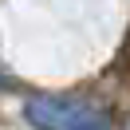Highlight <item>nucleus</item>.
Masks as SVG:
<instances>
[{
    "label": "nucleus",
    "mask_w": 130,
    "mask_h": 130,
    "mask_svg": "<svg viewBox=\"0 0 130 130\" xmlns=\"http://www.w3.org/2000/svg\"><path fill=\"white\" fill-rule=\"evenodd\" d=\"M24 118L36 130H110L106 114H99L83 99H63V95H36L24 106Z\"/></svg>",
    "instance_id": "1"
}]
</instances>
